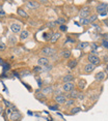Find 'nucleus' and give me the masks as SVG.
Returning <instances> with one entry per match:
<instances>
[{
    "mask_svg": "<svg viewBox=\"0 0 108 121\" xmlns=\"http://www.w3.org/2000/svg\"><path fill=\"white\" fill-rule=\"evenodd\" d=\"M102 45L105 49H108V43H107V39H103V42H102Z\"/></svg>",
    "mask_w": 108,
    "mask_h": 121,
    "instance_id": "473e14b6",
    "label": "nucleus"
},
{
    "mask_svg": "<svg viewBox=\"0 0 108 121\" xmlns=\"http://www.w3.org/2000/svg\"><path fill=\"white\" fill-rule=\"evenodd\" d=\"M60 56L62 57V58H65V59H68V58H70L71 57V51L70 50H63L61 53H60Z\"/></svg>",
    "mask_w": 108,
    "mask_h": 121,
    "instance_id": "dca6fc26",
    "label": "nucleus"
},
{
    "mask_svg": "<svg viewBox=\"0 0 108 121\" xmlns=\"http://www.w3.org/2000/svg\"><path fill=\"white\" fill-rule=\"evenodd\" d=\"M17 13H18L20 17L22 18H27L28 17V15H27V13L25 12V10H23L22 9H17Z\"/></svg>",
    "mask_w": 108,
    "mask_h": 121,
    "instance_id": "6ab92c4d",
    "label": "nucleus"
},
{
    "mask_svg": "<svg viewBox=\"0 0 108 121\" xmlns=\"http://www.w3.org/2000/svg\"><path fill=\"white\" fill-rule=\"evenodd\" d=\"M54 99H55V101H56L57 104H62L66 101V94H59V95L55 96Z\"/></svg>",
    "mask_w": 108,
    "mask_h": 121,
    "instance_id": "0eeeda50",
    "label": "nucleus"
},
{
    "mask_svg": "<svg viewBox=\"0 0 108 121\" xmlns=\"http://www.w3.org/2000/svg\"><path fill=\"white\" fill-rule=\"evenodd\" d=\"M66 107H70V106H73V104H75V99H68L66 101Z\"/></svg>",
    "mask_w": 108,
    "mask_h": 121,
    "instance_id": "bb28decb",
    "label": "nucleus"
},
{
    "mask_svg": "<svg viewBox=\"0 0 108 121\" xmlns=\"http://www.w3.org/2000/svg\"><path fill=\"white\" fill-rule=\"evenodd\" d=\"M90 16V9L88 6H85L79 12V17L80 18H88Z\"/></svg>",
    "mask_w": 108,
    "mask_h": 121,
    "instance_id": "7ed1b4c3",
    "label": "nucleus"
},
{
    "mask_svg": "<svg viewBox=\"0 0 108 121\" xmlns=\"http://www.w3.org/2000/svg\"><path fill=\"white\" fill-rule=\"evenodd\" d=\"M95 68H96V65L90 64V63H87V64L84 66V71L86 73H93Z\"/></svg>",
    "mask_w": 108,
    "mask_h": 121,
    "instance_id": "9d476101",
    "label": "nucleus"
},
{
    "mask_svg": "<svg viewBox=\"0 0 108 121\" xmlns=\"http://www.w3.org/2000/svg\"><path fill=\"white\" fill-rule=\"evenodd\" d=\"M52 32H48V33H46L45 35H44V37H45V39L46 40H50V38H51V36H52Z\"/></svg>",
    "mask_w": 108,
    "mask_h": 121,
    "instance_id": "c756f323",
    "label": "nucleus"
},
{
    "mask_svg": "<svg viewBox=\"0 0 108 121\" xmlns=\"http://www.w3.org/2000/svg\"><path fill=\"white\" fill-rule=\"evenodd\" d=\"M2 10H3V9H2V6H1V5H0V13H1Z\"/></svg>",
    "mask_w": 108,
    "mask_h": 121,
    "instance_id": "37998d69",
    "label": "nucleus"
},
{
    "mask_svg": "<svg viewBox=\"0 0 108 121\" xmlns=\"http://www.w3.org/2000/svg\"><path fill=\"white\" fill-rule=\"evenodd\" d=\"M38 65L40 67H46L49 65V59L46 58V57H41L38 60Z\"/></svg>",
    "mask_w": 108,
    "mask_h": 121,
    "instance_id": "39448f33",
    "label": "nucleus"
},
{
    "mask_svg": "<svg viewBox=\"0 0 108 121\" xmlns=\"http://www.w3.org/2000/svg\"><path fill=\"white\" fill-rule=\"evenodd\" d=\"M46 26L48 27V28H50V29H54L55 27H56V24H55V22H49Z\"/></svg>",
    "mask_w": 108,
    "mask_h": 121,
    "instance_id": "a878e982",
    "label": "nucleus"
},
{
    "mask_svg": "<svg viewBox=\"0 0 108 121\" xmlns=\"http://www.w3.org/2000/svg\"><path fill=\"white\" fill-rule=\"evenodd\" d=\"M68 67L69 68H71V69H73V68H75L76 67V65H77V60H75V59H73V60H70V61H68Z\"/></svg>",
    "mask_w": 108,
    "mask_h": 121,
    "instance_id": "a211bd4d",
    "label": "nucleus"
},
{
    "mask_svg": "<svg viewBox=\"0 0 108 121\" xmlns=\"http://www.w3.org/2000/svg\"><path fill=\"white\" fill-rule=\"evenodd\" d=\"M60 37V33L59 32H54L53 34H52L51 38H50V42H51L52 43H55L58 40V38Z\"/></svg>",
    "mask_w": 108,
    "mask_h": 121,
    "instance_id": "f8f14e48",
    "label": "nucleus"
},
{
    "mask_svg": "<svg viewBox=\"0 0 108 121\" xmlns=\"http://www.w3.org/2000/svg\"><path fill=\"white\" fill-rule=\"evenodd\" d=\"M88 47V43H78V46H77V49H78V50H83V49H85V48H87Z\"/></svg>",
    "mask_w": 108,
    "mask_h": 121,
    "instance_id": "aec40b11",
    "label": "nucleus"
},
{
    "mask_svg": "<svg viewBox=\"0 0 108 121\" xmlns=\"http://www.w3.org/2000/svg\"><path fill=\"white\" fill-rule=\"evenodd\" d=\"M21 118H22V115L19 111H14L12 114L9 115V119L12 121H18L19 119H21Z\"/></svg>",
    "mask_w": 108,
    "mask_h": 121,
    "instance_id": "1a4fd4ad",
    "label": "nucleus"
},
{
    "mask_svg": "<svg viewBox=\"0 0 108 121\" xmlns=\"http://www.w3.org/2000/svg\"><path fill=\"white\" fill-rule=\"evenodd\" d=\"M2 112H3V107H2V106H0V115L2 114Z\"/></svg>",
    "mask_w": 108,
    "mask_h": 121,
    "instance_id": "a19ab883",
    "label": "nucleus"
},
{
    "mask_svg": "<svg viewBox=\"0 0 108 121\" xmlns=\"http://www.w3.org/2000/svg\"><path fill=\"white\" fill-rule=\"evenodd\" d=\"M96 10L100 16H106L107 15V4L106 3H100L96 6Z\"/></svg>",
    "mask_w": 108,
    "mask_h": 121,
    "instance_id": "f257e3e1",
    "label": "nucleus"
},
{
    "mask_svg": "<svg viewBox=\"0 0 108 121\" xmlns=\"http://www.w3.org/2000/svg\"><path fill=\"white\" fill-rule=\"evenodd\" d=\"M53 91L54 90H53V87L52 86H47L42 89V93H43V94H49V93H52Z\"/></svg>",
    "mask_w": 108,
    "mask_h": 121,
    "instance_id": "2eb2a0df",
    "label": "nucleus"
},
{
    "mask_svg": "<svg viewBox=\"0 0 108 121\" xmlns=\"http://www.w3.org/2000/svg\"><path fill=\"white\" fill-rule=\"evenodd\" d=\"M74 80V77L70 75V73H68V75H66V76H63V78H62V82L63 83H71L72 81Z\"/></svg>",
    "mask_w": 108,
    "mask_h": 121,
    "instance_id": "ddd939ff",
    "label": "nucleus"
},
{
    "mask_svg": "<svg viewBox=\"0 0 108 121\" xmlns=\"http://www.w3.org/2000/svg\"><path fill=\"white\" fill-rule=\"evenodd\" d=\"M3 103H4V104L7 107V108H12V107H13V106H12V104H10L9 101H7L6 99H3Z\"/></svg>",
    "mask_w": 108,
    "mask_h": 121,
    "instance_id": "2f4dec72",
    "label": "nucleus"
},
{
    "mask_svg": "<svg viewBox=\"0 0 108 121\" xmlns=\"http://www.w3.org/2000/svg\"><path fill=\"white\" fill-rule=\"evenodd\" d=\"M77 98H79L80 100H82V99H84V95H83L82 93H78V96H77Z\"/></svg>",
    "mask_w": 108,
    "mask_h": 121,
    "instance_id": "f704fd0d",
    "label": "nucleus"
},
{
    "mask_svg": "<svg viewBox=\"0 0 108 121\" xmlns=\"http://www.w3.org/2000/svg\"><path fill=\"white\" fill-rule=\"evenodd\" d=\"M14 111H15V110L13 109V107H12V108H8V109H7V114H8V116H9V115L12 114V113H13Z\"/></svg>",
    "mask_w": 108,
    "mask_h": 121,
    "instance_id": "c9c22d12",
    "label": "nucleus"
},
{
    "mask_svg": "<svg viewBox=\"0 0 108 121\" xmlns=\"http://www.w3.org/2000/svg\"><path fill=\"white\" fill-rule=\"evenodd\" d=\"M59 29L61 30V31H66V27L65 25H60L59 26Z\"/></svg>",
    "mask_w": 108,
    "mask_h": 121,
    "instance_id": "e433bc0d",
    "label": "nucleus"
},
{
    "mask_svg": "<svg viewBox=\"0 0 108 121\" xmlns=\"http://www.w3.org/2000/svg\"><path fill=\"white\" fill-rule=\"evenodd\" d=\"M80 24L81 25H88V24H90V22L88 20V18H80Z\"/></svg>",
    "mask_w": 108,
    "mask_h": 121,
    "instance_id": "4be33fe9",
    "label": "nucleus"
},
{
    "mask_svg": "<svg viewBox=\"0 0 108 121\" xmlns=\"http://www.w3.org/2000/svg\"><path fill=\"white\" fill-rule=\"evenodd\" d=\"M79 112H81V109H80L79 107H74V108L71 110V114L72 115H75V114H77V113H79Z\"/></svg>",
    "mask_w": 108,
    "mask_h": 121,
    "instance_id": "5701e85b",
    "label": "nucleus"
},
{
    "mask_svg": "<svg viewBox=\"0 0 108 121\" xmlns=\"http://www.w3.org/2000/svg\"><path fill=\"white\" fill-rule=\"evenodd\" d=\"M28 36H29V32L27 30H22L20 32V38L22 40H25Z\"/></svg>",
    "mask_w": 108,
    "mask_h": 121,
    "instance_id": "f3484780",
    "label": "nucleus"
},
{
    "mask_svg": "<svg viewBox=\"0 0 108 121\" xmlns=\"http://www.w3.org/2000/svg\"><path fill=\"white\" fill-rule=\"evenodd\" d=\"M105 73H103V71H99V73H96V76H95V78L97 81H103V80L105 79Z\"/></svg>",
    "mask_w": 108,
    "mask_h": 121,
    "instance_id": "4468645a",
    "label": "nucleus"
},
{
    "mask_svg": "<svg viewBox=\"0 0 108 121\" xmlns=\"http://www.w3.org/2000/svg\"><path fill=\"white\" fill-rule=\"evenodd\" d=\"M3 17H5V12L4 10H2V12L0 13V18H3Z\"/></svg>",
    "mask_w": 108,
    "mask_h": 121,
    "instance_id": "4c0bfd02",
    "label": "nucleus"
},
{
    "mask_svg": "<svg viewBox=\"0 0 108 121\" xmlns=\"http://www.w3.org/2000/svg\"><path fill=\"white\" fill-rule=\"evenodd\" d=\"M40 70H42V67H40V66H38V67L34 68V71H40Z\"/></svg>",
    "mask_w": 108,
    "mask_h": 121,
    "instance_id": "58836bf2",
    "label": "nucleus"
},
{
    "mask_svg": "<svg viewBox=\"0 0 108 121\" xmlns=\"http://www.w3.org/2000/svg\"><path fill=\"white\" fill-rule=\"evenodd\" d=\"M49 109L52 110V111H57L58 110V104H51V106H49Z\"/></svg>",
    "mask_w": 108,
    "mask_h": 121,
    "instance_id": "c85d7f7f",
    "label": "nucleus"
},
{
    "mask_svg": "<svg viewBox=\"0 0 108 121\" xmlns=\"http://www.w3.org/2000/svg\"><path fill=\"white\" fill-rule=\"evenodd\" d=\"M97 19H98V16L97 15H93V16H90V17H88V20H89L90 23L91 22H94V21H96Z\"/></svg>",
    "mask_w": 108,
    "mask_h": 121,
    "instance_id": "cd10ccee",
    "label": "nucleus"
},
{
    "mask_svg": "<svg viewBox=\"0 0 108 121\" xmlns=\"http://www.w3.org/2000/svg\"><path fill=\"white\" fill-rule=\"evenodd\" d=\"M91 49H93L94 51H96L97 49H98V45H97L96 43H91Z\"/></svg>",
    "mask_w": 108,
    "mask_h": 121,
    "instance_id": "72a5a7b5",
    "label": "nucleus"
},
{
    "mask_svg": "<svg viewBox=\"0 0 108 121\" xmlns=\"http://www.w3.org/2000/svg\"><path fill=\"white\" fill-rule=\"evenodd\" d=\"M8 42L12 43V45H15V43H17V39H16L15 36H13V35H9V36H8Z\"/></svg>",
    "mask_w": 108,
    "mask_h": 121,
    "instance_id": "393cba45",
    "label": "nucleus"
},
{
    "mask_svg": "<svg viewBox=\"0 0 108 121\" xmlns=\"http://www.w3.org/2000/svg\"><path fill=\"white\" fill-rule=\"evenodd\" d=\"M104 61H105V63H107V55L104 56Z\"/></svg>",
    "mask_w": 108,
    "mask_h": 121,
    "instance_id": "79ce46f5",
    "label": "nucleus"
},
{
    "mask_svg": "<svg viewBox=\"0 0 108 121\" xmlns=\"http://www.w3.org/2000/svg\"><path fill=\"white\" fill-rule=\"evenodd\" d=\"M26 6L29 9H35L38 7V3L35 1H28V2H26Z\"/></svg>",
    "mask_w": 108,
    "mask_h": 121,
    "instance_id": "9b49d317",
    "label": "nucleus"
},
{
    "mask_svg": "<svg viewBox=\"0 0 108 121\" xmlns=\"http://www.w3.org/2000/svg\"><path fill=\"white\" fill-rule=\"evenodd\" d=\"M53 92H54L55 96H56V95H59V94H63L61 89H56V90H55V91H53Z\"/></svg>",
    "mask_w": 108,
    "mask_h": 121,
    "instance_id": "7c9ffc66",
    "label": "nucleus"
},
{
    "mask_svg": "<svg viewBox=\"0 0 108 121\" xmlns=\"http://www.w3.org/2000/svg\"><path fill=\"white\" fill-rule=\"evenodd\" d=\"M87 59H88V61H89L90 64H94V65H96V64H99L100 63V58L97 55H94V54H89L87 56Z\"/></svg>",
    "mask_w": 108,
    "mask_h": 121,
    "instance_id": "20e7f679",
    "label": "nucleus"
},
{
    "mask_svg": "<svg viewBox=\"0 0 108 121\" xmlns=\"http://www.w3.org/2000/svg\"><path fill=\"white\" fill-rule=\"evenodd\" d=\"M74 89H75V85L73 83H63L62 85V91H65L66 93L71 92Z\"/></svg>",
    "mask_w": 108,
    "mask_h": 121,
    "instance_id": "423d86ee",
    "label": "nucleus"
},
{
    "mask_svg": "<svg viewBox=\"0 0 108 121\" xmlns=\"http://www.w3.org/2000/svg\"><path fill=\"white\" fill-rule=\"evenodd\" d=\"M65 23H66V20L63 18H58L56 22H55V24H59V26L60 25H65Z\"/></svg>",
    "mask_w": 108,
    "mask_h": 121,
    "instance_id": "b1692460",
    "label": "nucleus"
},
{
    "mask_svg": "<svg viewBox=\"0 0 108 121\" xmlns=\"http://www.w3.org/2000/svg\"><path fill=\"white\" fill-rule=\"evenodd\" d=\"M42 53L43 55H45V56H53V55L56 53V51H55L54 48H51V47H46V48H44L43 50H42Z\"/></svg>",
    "mask_w": 108,
    "mask_h": 121,
    "instance_id": "f03ea898",
    "label": "nucleus"
},
{
    "mask_svg": "<svg viewBox=\"0 0 108 121\" xmlns=\"http://www.w3.org/2000/svg\"><path fill=\"white\" fill-rule=\"evenodd\" d=\"M4 48H5V46L3 43H1V45H0V50H4Z\"/></svg>",
    "mask_w": 108,
    "mask_h": 121,
    "instance_id": "ea45409f",
    "label": "nucleus"
},
{
    "mask_svg": "<svg viewBox=\"0 0 108 121\" xmlns=\"http://www.w3.org/2000/svg\"><path fill=\"white\" fill-rule=\"evenodd\" d=\"M78 86H79L80 89H84V87L86 86V81H85V80H83V79L79 80V82H78Z\"/></svg>",
    "mask_w": 108,
    "mask_h": 121,
    "instance_id": "412c9836",
    "label": "nucleus"
},
{
    "mask_svg": "<svg viewBox=\"0 0 108 121\" xmlns=\"http://www.w3.org/2000/svg\"><path fill=\"white\" fill-rule=\"evenodd\" d=\"M10 30L14 32V33H18V32L22 31V25L20 23H13L10 25Z\"/></svg>",
    "mask_w": 108,
    "mask_h": 121,
    "instance_id": "6e6552de",
    "label": "nucleus"
}]
</instances>
